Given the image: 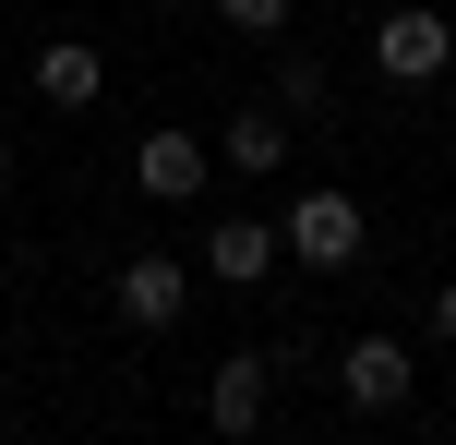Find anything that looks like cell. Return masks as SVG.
<instances>
[{
	"label": "cell",
	"instance_id": "cell-1",
	"mask_svg": "<svg viewBox=\"0 0 456 445\" xmlns=\"http://www.w3.org/2000/svg\"><path fill=\"white\" fill-rule=\"evenodd\" d=\"M276 229H289V265H313V277H348V265H361V193L348 181H313V193H289V217H276Z\"/></svg>",
	"mask_w": 456,
	"mask_h": 445
},
{
	"label": "cell",
	"instance_id": "cell-2",
	"mask_svg": "<svg viewBox=\"0 0 456 445\" xmlns=\"http://www.w3.org/2000/svg\"><path fill=\"white\" fill-rule=\"evenodd\" d=\"M372 72H385V85H444V72H456V12L396 0V12L372 24Z\"/></svg>",
	"mask_w": 456,
	"mask_h": 445
},
{
	"label": "cell",
	"instance_id": "cell-3",
	"mask_svg": "<svg viewBox=\"0 0 456 445\" xmlns=\"http://www.w3.org/2000/svg\"><path fill=\"white\" fill-rule=\"evenodd\" d=\"M409 385H420V361H409V337H385V326H361L337 350V398L361 409V422H396L409 409Z\"/></svg>",
	"mask_w": 456,
	"mask_h": 445
},
{
	"label": "cell",
	"instance_id": "cell-4",
	"mask_svg": "<svg viewBox=\"0 0 456 445\" xmlns=\"http://www.w3.org/2000/svg\"><path fill=\"white\" fill-rule=\"evenodd\" d=\"M109 313H120L133 337H168V326L192 313V265H181V253H120V277H109Z\"/></svg>",
	"mask_w": 456,
	"mask_h": 445
},
{
	"label": "cell",
	"instance_id": "cell-5",
	"mask_svg": "<svg viewBox=\"0 0 456 445\" xmlns=\"http://www.w3.org/2000/svg\"><path fill=\"white\" fill-rule=\"evenodd\" d=\"M133 193L144 205H205L216 193V133H144L133 144Z\"/></svg>",
	"mask_w": 456,
	"mask_h": 445
},
{
	"label": "cell",
	"instance_id": "cell-6",
	"mask_svg": "<svg viewBox=\"0 0 456 445\" xmlns=\"http://www.w3.org/2000/svg\"><path fill=\"white\" fill-rule=\"evenodd\" d=\"M265 409H276V361H265V350H228L216 374H205V433L252 445V433H265Z\"/></svg>",
	"mask_w": 456,
	"mask_h": 445
},
{
	"label": "cell",
	"instance_id": "cell-7",
	"mask_svg": "<svg viewBox=\"0 0 456 445\" xmlns=\"http://www.w3.org/2000/svg\"><path fill=\"white\" fill-rule=\"evenodd\" d=\"M24 85H37V109H61V120H85L96 96H109V48H96V37H48L37 61H24Z\"/></svg>",
	"mask_w": 456,
	"mask_h": 445
},
{
	"label": "cell",
	"instance_id": "cell-8",
	"mask_svg": "<svg viewBox=\"0 0 456 445\" xmlns=\"http://www.w3.org/2000/svg\"><path fill=\"white\" fill-rule=\"evenodd\" d=\"M289 157H300V133H289V109H276V96H252V109L216 120V169H240V181H276Z\"/></svg>",
	"mask_w": 456,
	"mask_h": 445
},
{
	"label": "cell",
	"instance_id": "cell-9",
	"mask_svg": "<svg viewBox=\"0 0 456 445\" xmlns=\"http://www.w3.org/2000/svg\"><path fill=\"white\" fill-rule=\"evenodd\" d=\"M276 253H289V229H265V217H205V277L216 289H265Z\"/></svg>",
	"mask_w": 456,
	"mask_h": 445
},
{
	"label": "cell",
	"instance_id": "cell-10",
	"mask_svg": "<svg viewBox=\"0 0 456 445\" xmlns=\"http://www.w3.org/2000/svg\"><path fill=\"white\" fill-rule=\"evenodd\" d=\"M276 109H289V120H324V109H337V85H324V61H300L289 37H276Z\"/></svg>",
	"mask_w": 456,
	"mask_h": 445
},
{
	"label": "cell",
	"instance_id": "cell-11",
	"mask_svg": "<svg viewBox=\"0 0 456 445\" xmlns=\"http://www.w3.org/2000/svg\"><path fill=\"white\" fill-rule=\"evenodd\" d=\"M205 12L228 24V37H252V48H276V37H289V24H300V0H205Z\"/></svg>",
	"mask_w": 456,
	"mask_h": 445
},
{
	"label": "cell",
	"instance_id": "cell-12",
	"mask_svg": "<svg viewBox=\"0 0 456 445\" xmlns=\"http://www.w3.org/2000/svg\"><path fill=\"white\" fill-rule=\"evenodd\" d=\"M420 326H433V337H444V350H456V277L433 289V313H420Z\"/></svg>",
	"mask_w": 456,
	"mask_h": 445
},
{
	"label": "cell",
	"instance_id": "cell-13",
	"mask_svg": "<svg viewBox=\"0 0 456 445\" xmlns=\"http://www.w3.org/2000/svg\"><path fill=\"white\" fill-rule=\"evenodd\" d=\"M0 193H12V133H0Z\"/></svg>",
	"mask_w": 456,
	"mask_h": 445
},
{
	"label": "cell",
	"instance_id": "cell-14",
	"mask_svg": "<svg viewBox=\"0 0 456 445\" xmlns=\"http://www.w3.org/2000/svg\"><path fill=\"white\" fill-rule=\"evenodd\" d=\"M181 445H228V433H181Z\"/></svg>",
	"mask_w": 456,
	"mask_h": 445
},
{
	"label": "cell",
	"instance_id": "cell-15",
	"mask_svg": "<svg viewBox=\"0 0 456 445\" xmlns=\"http://www.w3.org/2000/svg\"><path fill=\"white\" fill-rule=\"evenodd\" d=\"M0 301H12V265H0Z\"/></svg>",
	"mask_w": 456,
	"mask_h": 445
}]
</instances>
